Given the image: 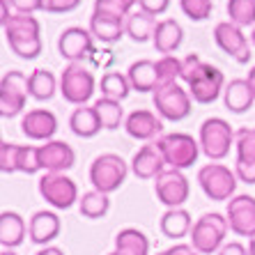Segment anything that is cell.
<instances>
[{"label":"cell","instance_id":"cell-1","mask_svg":"<svg viewBox=\"0 0 255 255\" xmlns=\"http://www.w3.org/2000/svg\"><path fill=\"white\" fill-rule=\"evenodd\" d=\"M2 28H5L7 44L18 58L35 60L44 51L42 37H39L42 35V25L32 14H12Z\"/></svg>","mask_w":255,"mask_h":255},{"label":"cell","instance_id":"cell-2","mask_svg":"<svg viewBox=\"0 0 255 255\" xmlns=\"http://www.w3.org/2000/svg\"><path fill=\"white\" fill-rule=\"evenodd\" d=\"M230 230L228 216H221L219 212L202 214L191 228V246L200 255H212L223 249L226 235Z\"/></svg>","mask_w":255,"mask_h":255},{"label":"cell","instance_id":"cell-3","mask_svg":"<svg viewBox=\"0 0 255 255\" xmlns=\"http://www.w3.org/2000/svg\"><path fill=\"white\" fill-rule=\"evenodd\" d=\"M156 147L161 149L168 168L186 170L198 161L200 154V140L189 133H163L156 138Z\"/></svg>","mask_w":255,"mask_h":255},{"label":"cell","instance_id":"cell-4","mask_svg":"<svg viewBox=\"0 0 255 255\" xmlns=\"http://www.w3.org/2000/svg\"><path fill=\"white\" fill-rule=\"evenodd\" d=\"M95 74L83 62H69L60 76V95L74 106H85L95 95Z\"/></svg>","mask_w":255,"mask_h":255},{"label":"cell","instance_id":"cell-5","mask_svg":"<svg viewBox=\"0 0 255 255\" xmlns=\"http://www.w3.org/2000/svg\"><path fill=\"white\" fill-rule=\"evenodd\" d=\"M127 175H129V166L127 161L120 154H99L92 166H90V182L95 186V191H101V193H115L120 186L125 184Z\"/></svg>","mask_w":255,"mask_h":255},{"label":"cell","instance_id":"cell-6","mask_svg":"<svg viewBox=\"0 0 255 255\" xmlns=\"http://www.w3.org/2000/svg\"><path fill=\"white\" fill-rule=\"evenodd\" d=\"M154 108L161 120L168 122H182L193 111V99H191L189 90H184L179 83H163L154 90Z\"/></svg>","mask_w":255,"mask_h":255},{"label":"cell","instance_id":"cell-7","mask_svg":"<svg viewBox=\"0 0 255 255\" xmlns=\"http://www.w3.org/2000/svg\"><path fill=\"white\" fill-rule=\"evenodd\" d=\"M198 184L209 200H232L237 191V172H232L223 163H207L198 170Z\"/></svg>","mask_w":255,"mask_h":255},{"label":"cell","instance_id":"cell-8","mask_svg":"<svg viewBox=\"0 0 255 255\" xmlns=\"http://www.w3.org/2000/svg\"><path fill=\"white\" fill-rule=\"evenodd\" d=\"M235 145V131L223 118H207L200 125V149L209 161H221Z\"/></svg>","mask_w":255,"mask_h":255},{"label":"cell","instance_id":"cell-9","mask_svg":"<svg viewBox=\"0 0 255 255\" xmlns=\"http://www.w3.org/2000/svg\"><path fill=\"white\" fill-rule=\"evenodd\" d=\"M28 76L23 71H5V76L0 81V115L2 118H16L23 113L28 104Z\"/></svg>","mask_w":255,"mask_h":255},{"label":"cell","instance_id":"cell-10","mask_svg":"<svg viewBox=\"0 0 255 255\" xmlns=\"http://www.w3.org/2000/svg\"><path fill=\"white\" fill-rule=\"evenodd\" d=\"M39 196L55 209H69L78 198V186L65 172H46L39 177Z\"/></svg>","mask_w":255,"mask_h":255},{"label":"cell","instance_id":"cell-11","mask_svg":"<svg viewBox=\"0 0 255 255\" xmlns=\"http://www.w3.org/2000/svg\"><path fill=\"white\" fill-rule=\"evenodd\" d=\"M154 191H156L159 202H163L168 209L182 207L191 196V186H189L186 175L182 170H175V168H166V170L156 177Z\"/></svg>","mask_w":255,"mask_h":255},{"label":"cell","instance_id":"cell-12","mask_svg":"<svg viewBox=\"0 0 255 255\" xmlns=\"http://www.w3.org/2000/svg\"><path fill=\"white\" fill-rule=\"evenodd\" d=\"M214 42H216V46H219L223 53H228L235 62H239V65H246L251 60V55H253L244 30L239 28V25H235L232 21H221V23H216V28H214Z\"/></svg>","mask_w":255,"mask_h":255},{"label":"cell","instance_id":"cell-13","mask_svg":"<svg viewBox=\"0 0 255 255\" xmlns=\"http://www.w3.org/2000/svg\"><path fill=\"white\" fill-rule=\"evenodd\" d=\"M58 51L69 62H83L85 58L95 53V37L90 30L71 25V28L62 30V35L58 39Z\"/></svg>","mask_w":255,"mask_h":255},{"label":"cell","instance_id":"cell-14","mask_svg":"<svg viewBox=\"0 0 255 255\" xmlns=\"http://www.w3.org/2000/svg\"><path fill=\"white\" fill-rule=\"evenodd\" d=\"M228 226L239 237H255V198L235 196L228 200Z\"/></svg>","mask_w":255,"mask_h":255},{"label":"cell","instance_id":"cell-15","mask_svg":"<svg viewBox=\"0 0 255 255\" xmlns=\"http://www.w3.org/2000/svg\"><path fill=\"white\" fill-rule=\"evenodd\" d=\"M21 131L23 136L30 140H53L55 131H58V118H55L51 111L46 108H35V111H28L21 120Z\"/></svg>","mask_w":255,"mask_h":255},{"label":"cell","instance_id":"cell-16","mask_svg":"<svg viewBox=\"0 0 255 255\" xmlns=\"http://www.w3.org/2000/svg\"><path fill=\"white\" fill-rule=\"evenodd\" d=\"M39 163L46 172H65L74 168L76 152L65 140H48L46 145H39Z\"/></svg>","mask_w":255,"mask_h":255},{"label":"cell","instance_id":"cell-17","mask_svg":"<svg viewBox=\"0 0 255 255\" xmlns=\"http://www.w3.org/2000/svg\"><path fill=\"white\" fill-rule=\"evenodd\" d=\"M163 170H166V161H163L161 149L156 147V142L142 145L131 159V172L138 179H156Z\"/></svg>","mask_w":255,"mask_h":255},{"label":"cell","instance_id":"cell-18","mask_svg":"<svg viewBox=\"0 0 255 255\" xmlns=\"http://www.w3.org/2000/svg\"><path fill=\"white\" fill-rule=\"evenodd\" d=\"M125 129L131 138L136 140H152L163 131V122L161 118H156V113L152 111H145V108H138V111H131L125 120Z\"/></svg>","mask_w":255,"mask_h":255},{"label":"cell","instance_id":"cell-19","mask_svg":"<svg viewBox=\"0 0 255 255\" xmlns=\"http://www.w3.org/2000/svg\"><path fill=\"white\" fill-rule=\"evenodd\" d=\"M60 216L55 212H35L28 223V237L37 246H48L60 235Z\"/></svg>","mask_w":255,"mask_h":255},{"label":"cell","instance_id":"cell-20","mask_svg":"<svg viewBox=\"0 0 255 255\" xmlns=\"http://www.w3.org/2000/svg\"><path fill=\"white\" fill-rule=\"evenodd\" d=\"M223 101H226V108L230 113H249L255 104V92L251 88L249 78H235L226 85L223 90Z\"/></svg>","mask_w":255,"mask_h":255},{"label":"cell","instance_id":"cell-21","mask_svg":"<svg viewBox=\"0 0 255 255\" xmlns=\"http://www.w3.org/2000/svg\"><path fill=\"white\" fill-rule=\"evenodd\" d=\"M152 42H154L156 53L172 55L182 46V42H184V30H182V25H179L175 18H163V21L156 23Z\"/></svg>","mask_w":255,"mask_h":255},{"label":"cell","instance_id":"cell-22","mask_svg":"<svg viewBox=\"0 0 255 255\" xmlns=\"http://www.w3.org/2000/svg\"><path fill=\"white\" fill-rule=\"evenodd\" d=\"M90 32L95 39H99L101 44H115L127 35L125 28V18H115V16H106V14H92L90 16Z\"/></svg>","mask_w":255,"mask_h":255},{"label":"cell","instance_id":"cell-23","mask_svg":"<svg viewBox=\"0 0 255 255\" xmlns=\"http://www.w3.org/2000/svg\"><path fill=\"white\" fill-rule=\"evenodd\" d=\"M127 78L131 83V90L136 92H154L161 85L159 81V69H156L154 60H138L129 67L127 71Z\"/></svg>","mask_w":255,"mask_h":255},{"label":"cell","instance_id":"cell-24","mask_svg":"<svg viewBox=\"0 0 255 255\" xmlns=\"http://www.w3.org/2000/svg\"><path fill=\"white\" fill-rule=\"evenodd\" d=\"M226 78H223V71L216 69L214 74L209 76L200 78L196 83L189 85V95L191 99L196 101V104H202V106H207V104H214V101L221 97V92L226 90Z\"/></svg>","mask_w":255,"mask_h":255},{"label":"cell","instance_id":"cell-25","mask_svg":"<svg viewBox=\"0 0 255 255\" xmlns=\"http://www.w3.org/2000/svg\"><path fill=\"white\" fill-rule=\"evenodd\" d=\"M25 221L16 212H2L0 214V244L2 249H16L25 239Z\"/></svg>","mask_w":255,"mask_h":255},{"label":"cell","instance_id":"cell-26","mask_svg":"<svg viewBox=\"0 0 255 255\" xmlns=\"http://www.w3.org/2000/svg\"><path fill=\"white\" fill-rule=\"evenodd\" d=\"M115 251L120 255H149V239L138 228H125L115 235Z\"/></svg>","mask_w":255,"mask_h":255},{"label":"cell","instance_id":"cell-27","mask_svg":"<svg viewBox=\"0 0 255 255\" xmlns=\"http://www.w3.org/2000/svg\"><path fill=\"white\" fill-rule=\"evenodd\" d=\"M69 129L76 133L78 138H95L104 127L99 122V115H97L95 106H78L69 118Z\"/></svg>","mask_w":255,"mask_h":255},{"label":"cell","instance_id":"cell-28","mask_svg":"<svg viewBox=\"0 0 255 255\" xmlns=\"http://www.w3.org/2000/svg\"><path fill=\"white\" fill-rule=\"evenodd\" d=\"M191 228H193V221H191V214L186 212L184 207L168 209V212L161 216V232H163L168 239L186 237V235H191Z\"/></svg>","mask_w":255,"mask_h":255},{"label":"cell","instance_id":"cell-29","mask_svg":"<svg viewBox=\"0 0 255 255\" xmlns=\"http://www.w3.org/2000/svg\"><path fill=\"white\" fill-rule=\"evenodd\" d=\"M125 28H127V35L138 44H145L147 39L154 37V30H156V18L145 14L142 9L138 12H131L129 16L125 18Z\"/></svg>","mask_w":255,"mask_h":255},{"label":"cell","instance_id":"cell-30","mask_svg":"<svg viewBox=\"0 0 255 255\" xmlns=\"http://www.w3.org/2000/svg\"><path fill=\"white\" fill-rule=\"evenodd\" d=\"M28 90H30V97H32V99H37V101L53 99L55 90H58V81H55L53 71L35 69L28 76Z\"/></svg>","mask_w":255,"mask_h":255},{"label":"cell","instance_id":"cell-31","mask_svg":"<svg viewBox=\"0 0 255 255\" xmlns=\"http://www.w3.org/2000/svg\"><path fill=\"white\" fill-rule=\"evenodd\" d=\"M101 95L108 97V99H115V101H122L129 97L131 92V83L127 74H120V71H106L104 76H101Z\"/></svg>","mask_w":255,"mask_h":255},{"label":"cell","instance_id":"cell-32","mask_svg":"<svg viewBox=\"0 0 255 255\" xmlns=\"http://www.w3.org/2000/svg\"><path fill=\"white\" fill-rule=\"evenodd\" d=\"M95 111L99 115V122L104 129L113 131L122 125L125 120V111H122V104L115 99H108V97H101V99L95 101Z\"/></svg>","mask_w":255,"mask_h":255},{"label":"cell","instance_id":"cell-33","mask_svg":"<svg viewBox=\"0 0 255 255\" xmlns=\"http://www.w3.org/2000/svg\"><path fill=\"white\" fill-rule=\"evenodd\" d=\"M78 209H81V216H85V219H104L111 209V200L101 191H88L78 200Z\"/></svg>","mask_w":255,"mask_h":255},{"label":"cell","instance_id":"cell-34","mask_svg":"<svg viewBox=\"0 0 255 255\" xmlns=\"http://www.w3.org/2000/svg\"><path fill=\"white\" fill-rule=\"evenodd\" d=\"M216 69H219V67L205 62L198 53H189L184 60H182V76L179 78H182L186 85H191V83H196V81H200V78L214 74Z\"/></svg>","mask_w":255,"mask_h":255},{"label":"cell","instance_id":"cell-35","mask_svg":"<svg viewBox=\"0 0 255 255\" xmlns=\"http://www.w3.org/2000/svg\"><path fill=\"white\" fill-rule=\"evenodd\" d=\"M228 16L235 25H255V0H228Z\"/></svg>","mask_w":255,"mask_h":255},{"label":"cell","instance_id":"cell-36","mask_svg":"<svg viewBox=\"0 0 255 255\" xmlns=\"http://www.w3.org/2000/svg\"><path fill=\"white\" fill-rule=\"evenodd\" d=\"M235 147H237V163H255V127L239 129L235 133Z\"/></svg>","mask_w":255,"mask_h":255},{"label":"cell","instance_id":"cell-37","mask_svg":"<svg viewBox=\"0 0 255 255\" xmlns=\"http://www.w3.org/2000/svg\"><path fill=\"white\" fill-rule=\"evenodd\" d=\"M42 170L39 163V147L35 145H21L18 147V159H16V172H25V175H35Z\"/></svg>","mask_w":255,"mask_h":255},{"label":"cell","instance_id":"cell-38","mask_svg":"<svg viewBox=\"0 0 255 255\" xmlns=\"http://www.w3.org/2000/svg\"><path fill=\"white\" fill-rule=\"evenodd\" d=\"M136 2L138 0H95V12L115 18H127Z\"/></svg>","mask_w":255,"mask_h":255},{"label":"cell","instance_id":"cell-39","mask_svg":"<svg viewBox=\"0 0 255 255\" xmlns=\"http://www.w3.org/2000/svg\"><path fill=\"white\" fill-rule=\"evenodd\" d=\"M156 69H159V81L163 83H177V78L182 76V60L175 55H161L156 60Z\"/></svg>","mask_w":255,"mask_h":255},{"label":"cell","instance_id":"cell-40","mask_svg":"<svg viewBox=\"0 0 255 255\" xmlns=\"http://www.w3.org/2000/svg\"><path fill=\"white\" fill-rule=\"evenodd\" d=\"M179 7H182L186 18L198 23V21H207L212 16L214 0H179Z\"/></svg>","mask_w":255,"mask_h":255},{"label":"cell","instance_id":"cell-41","mask_svg":"<svg viewBox=\"0 0 255 255\" xmlns=\"http://www.w3.org/2000/svg\"><path fill=\"white\" fill-rule=\"evenodd\" d=\"M18 147L16 142H0V170L5 175L16 172V159H18Z\"/></svg>","mask_w":255,"mask_h":255},{"label":"cell","instance_id":"cell-42","mask_svg":"<svg viewBox=\"0 0 255 255\" xmlns=\"http://www.w3.org/2000/svg\"><path fill=\"white\" fill-rule=\"evenodd\" d=\"M83 0H44V12L48 14H69L81 7Z\"/></svg>","mask_w":255,"mask_h":255},{"label":"cell","instance_id":"cell-43","mask_svg":"<svg viewBox=\"0 0 255 255\" xmlns=\"http://www.w3.org/2000/svg\"><path fill=\"white\" fill-rule=\"evenodd\" d=\"M138 7L149 16H159L170 7V0H138Z\"/></svg>","mask_w":255,"mask_h":255},{"label":"cell","instance_id":"cell-44","mask_svg":"<svg viewBox=\"0 0 255 255\" xmlns=\"http://www.w3.org/2000/svg\"><path fill=\"white\" fill-rule=\"evenodd\" d=\"M18 14H35L44 9V0H9Z\"/></svg>","mask_w":255,"mask_h":255},{"label":"cell","instance_id":"cell-45","mask_svg":"<svg viewBox=\"0 0 255 255\" xmlns=\"http://www.w3.org/2000/svg\"><path fill=\"white\" fill-rule=\"evenodd\" d=\"M235 172H237V179H242L244 184H255V163H237Z\"/></svg>","mask_w":255,"mask_h":255},{"label":"cell","instance_id":"cell-46","mask_svg":"<svg viewBox=\"0 0 255 255\" xmlns=\"http://www.w3.org/2000/svg\"><path fill=\"white\" fill-rule=\"evenodd\" d=\"M90 60H92L97 67H111L115 62V55L111 48H101V51H95V53L90 55Z\"/></svg>","mask_w":255,"mask_h":255},{"label":"cell","instance_id":"cell-47","mask_svg":"<svg viewBox=\"0 0 255 255\" xmlns=\"http://www.w3.org/2000/svg\"><path fill=\"white\" fill-rule=\"evenodd\" d=\"M219 255H249L246 246L239 242H230V244H223V249L219 251Z\"/></svg>","mask_w":255,"mask_h":255},{"label":"cell","instance_id":"cell-48","mask_svg":"<svg viewBox=\"0 0 255 255\" xmlns=\"http://www.w3.org/2000/svg\"><path fill=\"white\" fill-rule=\"evenodd\" d=\"M166 255H200L191 244H175L166 251Z\"/></svg>","mask_w":255,"mask_h":255},{"label":"cell","instance_id":"cell-49","mask_svg":"<svg viewBox=\"0 0 255 255\" xmlns=\"http://www.w3.org/2000/svg\"><path fill=\"white\" fill-rule=\"evenodd\" d=\"M35 255H65V251L58 249V246H44V249L37 251Z\"/></svg>","mask_w":255,"mask_h":255},{"label":"cell","instance_id":"cell-50","mask_svg":"<svg viewBox=\"0 0 255 255\" xmlns=\"http://www.w3.org/2000/svg\"><path fill=\"white\" fill-rule=\"evenodd\" d=\"M7 5H9V0H0V12H2V16H0V21H2V25H5L7 21H9V16H12V14L7 12Z\"/></svg>","mask_w":255,"mask_h":255},{"label":"cell","instance_id":"cell-51","mask_svg":"<svg viewBox=\"0 0 255 255\" xmlns=\"http://www.w3.org/2000/svg\"><path fill=\"white\" fill-rule=\"evenodd\" d=\"M249 83H251V88H253V92H255V65H253V69L249 71Z\"/></svg>","mask_w":255,"mask_h":255},{"label":"cell","instance_id":"cell-52","mask_svg":"<svg viewBox=\"0 0 255 255\" xmlns=\"http://www.w3.org/2000/svg\"><path fill=\"white\" fill-rule=\"evenodd\" d=\"M249 255H255V237H251L249 242Z\"/></svg>","mask_w":255,"mask_h":255},{"label":"cell","instance_id":"cell-53","mask_svg":"<svg viewBox=\"0 0 255 255\" xmlns=\"http://www.w3.org/2000/svg\"><path fill=\"white\" fill-rule=\"evenodd\" d=\"M0 255H16V253H14V251H9V249H5V251H2V253H0Z\"/></svg>","mask_w":255,"mask_h":255},{"label":"cell","instance_id":"cell-54","mask_svg":"<svg viewBox=\"0 0 255 255\" xmlns=\"http://www.w3.org/2000/svg\"><path fill=\"white\" fill-rule=\"evenodd\" d=\"M251 44L255 46V28H253V32H251Z\"/></svg>","mask_w":255,"mask_h":255},{"label":"cell","instance_id":"cell-55","mask_svg":"<svg viewBox=\"0 0 255 255\" xmlns=\"http://www.w3.org/2000/svg\"><path fill=\"white\" fill-rule=\"evenodd\" d=\"M108 255H120V253H118V251H113V253H108Z\"/></svg>","mask_w":255,"mask_h":255},{"label":"cell","instance_id":"cell-56","mask_svg":"<svg viewBox=\"0 0 255 255\" xmlns=\"http://www.w3.org/2000/svg\"><path fill=\"white\" fill-rule=\"evenodd\" d=\"M159 255H166V251H163V253H159Z\"/></svg>","mask_w":255,"mask_h":255}]
</instances>
